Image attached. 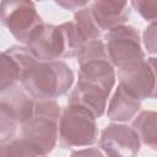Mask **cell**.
Segmentation results:
<instances>
[{
	"label": "cell",
	"mask_w": 157,
	"mask_h": 157,
	"mask_svg": "<svg viewBox=\"0 0 157 157\" xmlns=\"http://www.w3.org/2000/svg\"><path fill=\"white\" fill-rule=\"evenodd\" d=\"M72 22L75 23L78 33L81 34V37L83 38L86 44L90 42L99 39L102 31L98 27L90 6L82 7L78 11H76L74 13V21Z\"/></svg>",
	"instance_id": "2e32d148"
},
{
	"label": "cell",
	"mask_w": 157,
	"mask_h": 157,
	"mask_svg": "<svg viewBox=\"0 0 157 157\" xmlns=\"http://www.w3.org/2000/svg\"><path fill=\"white\" fill-rule=\"evenodd\" d=\"M61 112L55 101L36 102L33 117L21 126V139L28 142L40 157L52 152L58 141Z\"/></svg>",
	"instance_id": "7a4b0ae2"
},
{
	"label": "cell",
	"mask_w": 157,
	"mask_h": 157,
	"mask_svg": "<svg viewBox=\"0 0 157 157\" xmlns=\"http://www.w3.org/2000/svg\"><path fill=\"white\" fill-rule=\"evenodd\" d=\"M136 12L146 21H157V0H134L130 2Z\"/></svg>",
	"instance_id": "d6986e66"
},
{
	"label": "cell",
	"mask_w": 157,
	"mask_h": 157,
	"mask_svg": "<svg viewBox=\"0 0 157 157\" xmlns=\"http://www.w3.org/2000/svg\"><path fill=\"white\" fill-rule=\"evenodd\" d=\"M70 157H104V156L98 148H83L72 152Z\"/></svg>",
	"instance_id": "7402d4cb"
},
{
	"label": "cell",
	"mask_w": 157,
	"mask_h": 157,
	"mask_svg": "<svg viewBox=\"0 0 157 157\" xmlns=\"http://www.w3.org/2000/svg\"><path fill=\"white\" fill-rule=\"evenodd\" d=\"M26 47L39 63L55 61L64 58V45L59 27L50 23H43Z\"/></svg>",
	"instance_id": "8fae6325"
},
{
	"label": "cell",
	"mask_w": 157,
	"mask_h": 157,
	"mask_svg": "<svg viewBox=\"0 0 157 157\" xmlns=\"http://www.w3.org/2000/svg\"><path fill=\"white\" fill-rule=\"evenodd\" d=\"M1 23L20 43L27 44L44 22L32 1L4 0L1 1Z\"/></svg>",
	"instance_id": "52a82bcc"
},
{
	"label": "cell",
	"mask_w": 157,
	"mask_h": 157,
	"mask_svg": "<svg viewBox=\"0 0 157 157\" xmlns=\"http://www.w3.org/2000/svg\"><path fill=\"white\" fill-rule=\"evenodd\" d=\"M34 99L17 85L1 92L0 98V140H12L17 126L27 123L34 113Z\"/></svg>",
	"instance_id": "5b68a950"
},
{
	"label": "cell",
	"mask_w": 157,
	"mask_h": 157,
	"mask_svg": "<svg viewBox=\"0 0 157 157\" xmlns=\"http://www.w3.org/2000/svg\"><path fill=\"white\" fill-rule=\"evenodd\" d=\"M38 63L27 47L12 45L4 50L0 58V92L21 82Z\"/></svg>",
	"instance_id": "9c48e42d"
},
{
	"label": "cell",
	"mask_w": 157,
	"mask_h": 157,
	"mask_svg": "<svg viewBox=\"0 0 157 157\" xmlns=\"http://www.w3.org/2000/svg\"><path fill=\"white\" fill-rule=\"evenodd\" d=\"M96 117L78 105L67 104L59 121V141L61 147L91 146L98 136Z\"/></svg>",
	"instance_id": "277c9868"
},
{
	"label": "cell",
	"mask_w": 157,
	"mask_h": 157,
	"mask_svg": "<svg viewBox=\"0 0 157 157\" xmlns=\"http://www.w3.org/2000/svg\"><path fill=\"white\" fill-rule=\"evenodd\" d=\"M140 137L132 126L107 125L99 137V146L108 157H135L140 151Z\"/></svg>",
	"instance_id": "30bf717a"
},
{
	"label": "cell",
	"mask_w": 157,
	"mask_h": 157,
	"mask_svg": "<svg viewBox=\"0 0 157 157\" xmlns=\"http://www.w3.org/2000/svg\"><path fill=\"white\" fill-rule=\"evenodd\" d=\"M141 108V101L130 94L120 85L115 90L107 110L108 119L117 123L129 121Z\"/></svg>",
	"instance_id": "5bb4252c"
},
{
	"label": "cell",
	"mask_w": 157,
	"mask_h": 157,
	"mask_svg": "<svg viewBox=\"0 0 157 157\" xmlns=\"http://www.w3.org/2000/svg\"><path fill=\"white\" fill-rule=\"evenodd\" d=\"M108 93H105L99 87L77 82L75 88L71 91L67 104L70 105H78L85 108L86 110L91 112L96 118L103 115L107 108V98Z\"/></svg>",
	"instance_id": "4fadbf2b"
},
{
	"label": "cell",
	"mask_w": 157,
	"mask_h": 157,
	"mask_svg": "<svg viewBox=\"0 0 157 157\" xmlns=\"http://www.w3.org/2000/svg\"><path fill=\"white\" fill-rule=\"evenodd\" d=\"M117 75L119 85L137 99H157V58L151 56L134 66L118 70Z\"/></svg>",
	"instance_id": "ba28073f"
},
{
	"label": "cell",
	"mask_w": 157,
	"mask_h": 157,
	"mask_svg": "<svg viewBox=\"0 0 157 157\" xmlns=\"http://www.w3.org/2000/svg\"><path fill=\"white\" fill-rule=\"evenodd\" d=\"M61 39H63V45H64V58H74L78 56L83 47L86 45V42L78 33L76 26L74 22H65L58 26Z\"/></svg>",
	"instance_id": "e0dca14e"
},
{
	"label": "cell",
	"mask_w": 157,
	"mask_h": 157,
	"mask_svg": "<svg viewBox=\"0 0 157 157\" xmlns=\"http://www.w3.org/2000/svg\"><path fill=\"white\" fill-rule=\"evenodd\" d=\"M132 128L137 132L140 141L157 151V112L144 110L132 121Z\"/></svg>",
	"instance_id": "9a60e30c"
},
{
	"label": "cell",
	"mask_w": 157,
	"mask_h": 157,
	"mask_svg": "<svg viewBox=\"0 0 157 157\" xmlns=\"http://www.w3.org/2000/svg\"><path fill=\"white\" fill-rule=\"evenodd\" d=\"M144 45L150 54H157V21L151 22L142 32Z\"/></svg>",
	"instance_id": "ffe728a7"
},
{
	"label": "cell",
	"mask_w": 157,
	"mask_h": 157,
	"mask_svg": "<svg viewBox=\"0 0 157 157\" xmlns=\"http://www.w3.org/2000/svg\"><path fill=\"white\" fill-rule=\"evenodd\" d=\"M105 49L113 66L123 70L145 60L137 29L131 26L117 27L104 36Z\"/></svg>",
	"instance_id": "8992f818"
},
{
	"label": "cell",
	"mask_w": 157,
	"mask_h": 157,
	"mask_svg": "<svg viewBox=\"0 0 157 157\" xmlns=\"http://www.w3.org/2000/svg\"><path fill=\"white\" fill-rule=\"evenodd\" d=\"M77 61L80 65L77 82L99 87L109 94L115 83V72L105 44L101 39L87 43L78 54Z\"/></svg>",
	"instance_id": "3957f363"
},
{
	"label": "cell",
	"mask_w": 157,
	"mask_h": 157,
	"mask_svg": "<svg viewBox=\"0 0 157 157\" xmlns=\"http://www.w3.org/2000/svg\"><path fill=\"white\" fill-rule=\"evenodd\" d=\"M0 157H40V156L28 142L18 137L1 144Z\"/></svg>",
	"instance_id": "ac0fdd59"
},
{
	"label": "cell",
	"mask_w": 157,
	"mask_h": 157,
	"mask_svg": "<svg viewBox=\"0 0 157 157\" xmlns=\"http://www.w3.org/2000/svg\"><path fill=\"white\" fill-rule=\"evenodd\" d=\"M74 82V72L61 60L38 63L21 81L22 88L36 101H55Z\"/></svg>",
	"instance_id": "6da1fadb"
},
{
	"label": "cell",
	"mask_w": 157,
	"mask_h": 157,
	"mask_svg": "<svg viewBox=\"0 0 157 157\" xmlns=\"http://www.w3.org/2000/svg\"><path fill=\"white\" fill-rule=\"evenodd\" d=\"M55 2H56V5L64 7L65 10H71V11H74V10L78 11L82 7L88 6V1H86V0H58Z\"/></svg>",
	"instance_id": "44dd1931"
},
{
	"label": "cell",
	"mask_w": 157,
	"mask_h": 157,
	"mask_svg": "<svg viewBox=\"0 0 157 157\" xmlns=\"http://www.w3.org/2000/svg\"><path fill=\"white\" fill-rule=\"evenodd\" d=\"M90 7L101 31L109 32L124 26L130 17V4L128 1L98 0L93 1Z\"/></svg>",
	"instance_id": "7c38bea8"
}]
</instances>
